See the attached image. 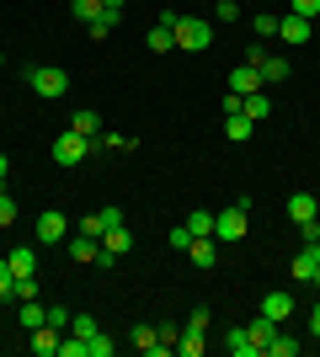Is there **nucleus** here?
Returning <instances> with one entry per match:
<instances>
[{"instance_id": "30", "label": "nucleus", "mask_w": 320, "mask_h": 357, "mask_svg": "<svg viewBox=\"0 0 320 357\" xmlns=\"http://www.w3.org/2000/svg\"><path fill=\"white\" fill-rule=\"evenodd\" d=\"M187 229H192V240H198V235H213V213H187Z\"/></svg>"}, {"instance_id": "21", "label": "nucleus", "mask_w": 320, "mask_h": 357, "mask_svg": "<svg viewBox=\"0 0 320 357\" xmlns=\"http://www.w3.org/2000/svg\"><path fill=\"white\" fill-rule=\"evenodd\" d=\"M257 70H261V86H283L289 80V59H261Z\"/></svg>"}, {"instance_id": "2", "label": "nucleus", "mask_w": 320, "mask_h": 357, "mask_svg": "<svg viewBox=\"0 0 320 357\" xmlns=\"http://www.w3.org/2000/svg\"><path fill=\"white\" fill-rule=\"evenodd\" d=\"M86 155H96V139L75 134V128H64V134L54 139V165H80Z\"/></svg>"}, {"instance_id": "11", "label": "nucleus", "mask_w": 320, "mask_h": 357, "mask_svg": "<svg viewBox=\"0 0 320 357\" xmlns=\"http://www.w3.org/2000/svg\"><path fill=\"white\" fill-rule=\"evenodd\" d=\"M187 256H192V267H203V272H208L213 261H219V240H213V235H198L192 245H187Z\"/></svg>"}, {"instance_id": "13", "label": "nucleus", "mask_w": 320, "mask_h": 357, "mask_svg": "<svg viewBox=\"0 0 320 357\" xmlns=\"http://www.w3.org/2000/svg\"><path fill=\"white\" fill-rule=\"evenodd\" d=\"M59 342H64L59 326H38V331H32V352H38V357H54V352H59Z\"/></svg>"}, {"instance_id": "37", "label": "nucleus", "mask_w": 320, "mask_h": 357, "mask_svg": "<svg viewBox=\"0 0 320 357\" xmlns=\"http://www.w3.org/2000/svg\"><path fill=\"white\" fill-rule=\"evenodd\" d=\"M213 6H219V22H241V6H235V0H213Z\"/></svg>"}, {"instance_id": "42", "label": "nucleus", "mask_w": 320, "mask_h": 357, "mask_svg": "<svg viewBox=\"0 0 320 357\" xmlns=\"http://www.w3.org/2000/svg\"><path fill=\"white\" fill-rule=\"evenodd\" d=\"M6 171H11V160H6V155H0V181H6Z\"/></svg>"}, {"instance_id": "26", "label": "nucleus", "mask_w": 320, "mask_h": 357, "mask_svg": "<svg viewBox=\"0 0 320 357\" xmlns=\"http://www.w3.org/2000/svg\"><path fill=\"white\" fill-rule=\"evenodd\" d=\"M267 352H273V357H299V342H294L289 331H277L273 342H267Z\"/></svg>"}, {"instance_id": "12", "label": "nucleus", "mask_w": 320, "mask_h": 357, "mask_svg": "<svg viewBox=\"0 0 320 357\" xmlns=\"http://www.w3.org/2000/svg\"><path fill=\"white\" fill-rule=\"evenodd\" d=\"M128 342H134L144 357H160V352H166V347H160V331H155V326H134V331H128Z\"/></svg>"}, {"instance_id": "28", "label": "nucleus", "mask_w": 320, "mask_h": 357, "mask_svg": "<svg viewBox=\"0 0 320 357\" xmlns=\"http://www.w3.org/2000/svg\"><path fill=\"white\" fill-rule=\"evenodd\" d=\"M80 235H91V240H102V235H107V219H102V208L80 219Z\"/></svg>"}, {"instance_id": "44", "label": "nucleus", "mask_w": 320, "mask_h": 357, "mask_svg": "<svg viewBox=\"0 0 320 357\" xmlns=\"http://www.w3.org/2000/svg\"><path fill=\"white\" fill-rule=\"evenodd\" d=\"M310 283H315V288H320V267H315V278H310Z\"/></svg>"}, {"instance_id": "17", "label": "nucleus", "mask_w": 320, "mask_h": 357, "mask_svg": "<svg viewBox=\"0 0 320 357\" xmlns=\"http://www.w3.org/2000/svg\"><path fill=\"white\" fill-rule=\"evenodd\" d=\"M277 331H283V326H277V320H267V314H257V320H251V326H245V336H251V342H257L261 352H267V342H273Z\"/></svg>"}, {"instance_id": "35", "label": "nucleus", "mask_w": 320, "mask_h": 357, "mask_svg": "<svg viewBox=\"0 0 320 357\" xmlns=\"http://www.w3.org/2000/svg\"><path fill=\"white\" fill-rule=\"evenodd\" d=\"M11 219H16V197L6 192V187H0V229H6V224H11Z\"/></svg>"}, {"instance_id": "5", "label": "nucleus", "mask_w": 320, "mask_h": 357, "mask_svg": "<svg viewBox=\"0 0 320 357\" xmlns=\"http://www.w3.org/2000/svg\"><path fill=\"white\" fill-rule=\"evenodd\" d=\"M128 251H134V235L118 224V229H107V235H102V256H96V267H118V256H128Z\"/></svg>"}, {"instance_id": "6", "label": "nucleus", "mask_w": 320, "mask_h": 357, "mask_svg": "<svg viewBox=\"0 0 320 357\" xmlns=\"http://www.w3.org/2000/svg\"><path fill=\"white\" fill-rule=\"evenodd\" d=\"M144 43H150V54H171V48H176V11H160V22L150 27Z\"/></svg>"}, {"instance_id": "36", "label": "nucleus", "mask_w": 320, "mask_h": 357, "mask_svg": "<svg viewBox=\"0 0 320 357\" xmlns=\"http://www.w3.org/2000/svg\"><path fill=\"white\" fill-rule=\"evenodd\" d=\"M11 288H16V278H11V261L0 256V298H11Z\"/></svg>"}, {"instance_id": "31", "label": "nucleus", "mask_w": 320, "mask_h": 357, "mask_svg": "<svg viewBox=\"0 0 320 357\" xmlns=\"http://www.w3.org/2000/svg\"><path fill=\"white\" fill-rule=\"evenodd\" d=\"M102 11H107L102 0H75V22H96Z\"/></svg>"}, {"instance_id": "32", "label": "nucleus", "mask_w": 320, "mask_h": 357, "mask_svg": "<svg viewBox=\"0 0 320 357\" xmlns=\"http://www.w3.org/2000/svg\"><path fill=\"white\" fill-rule=\"evenodd\" d=\"M251 32H257V38H277V16H267V11H261L257 22H251Z\"/></svg>"}, {"instance_id": "3", "label": "nucleus", "mask_w": 320, "mask_h": 357, "mask_svg": "<svg viewBox=\"0 0 320 357\" xmlns=\"http://www.w3.org/2000/svg\"><path fill=\"white\" fill-rule=\"evenodd\" d=\"M176 48H192V54L213 48V27L203 16H176Z\"/></svg>"}, {"instance_id": "8", "label": "nucleus", "mask_w": 320, "mask_h": 357, "mask_svg": "<svg viewBox=\"0 0 320 357\" xmlns=\"http://www.w3.org/2000/svg\"><path fill=\"white\" fill-rule=\"evenodd\" d=\"M229 91H235V96L261 91V70H257V64H235V70H229Z\"/></svg>"}, {"instance_id": "41", "label": "nucleus", "mask_w": 320, "mask_h": 357, "mask_svg": "<svg viewBox=\"0 0 320 357\" xmlns=\"http://www.w3.org/2000/svg\"><path fill=\"white\" fill-rule=\"evenodd\" d=\"M310 331H315V336H320V304H315V314H310Z\"/></svg>"}, {"instance_id": "27", "label": "nucleus", "mask_w": 320, "mask_h": 357, "mask_svg": "<svg viewBox=\"0 0 320 357\" xmlns=\"http://www.w3.org/2000/svg\"><path fill=\"white\" fill-rule=\"evenodd\" d=\"M59 357H91V342H86V336H64V342H59Z\"/></svg>"}, {"instance_id": "40", "label": "nucleus", "mask_w": 320, "mask_h": 357, "mask_svg": "<svg viewBox=\"0 0 320 357\" xmlns=\"http://www.w3.org/2000/svg\"><path fill=\"white\" fill-rule=\"evenodd\" d=\"M235 112H245V96H235V91H229V96H224V118H235Z\"/></svg>"}, {"instance_id": "29", "label": "nucleus", "mask_w": 320, "mask_h": 357, "mask_svg": "<svg viewBox=\"0 0 320 357\" xmlns=\"http://www.w3.org/2000/svg\"><path fill=\"white\" fill-rule=\"evenodd\" d=\"M70 336H86V342H91V336H96V320H91V314H70Z\"/></svg>"}, {"instance_id": "34", "label": "nucleus", "mask_w": 320, "mask_h": 357, "mask_svg": "<svg viewBox=\"0 0 320 357\" xmlns=\"http://www.w3.org/2000/svg\"><path fill=\"white\" fill-rule=\"evenodd\" d=\"M118 352V342H112V336H102V331H96L91 336V357H112Z\"/></svg>"}, {"instance_id": "7", "label": "nucleus", "mask_w": 320, "mask_h": 357, "mask_svg": "<svg viewBox=\"0 0 320 357\" xmlns=\"http://www.w3.org/2000/svg\"><path fill=\"white\" fill-rule=\"evenodd\" d=\"M70 240V219L64 213H38V245H59Z\"/></svg>"}, {"instance_id": "33", "label": "nucleus", "mask_w": 320, "mask_h": 357, "mask_svg": "<svg viewBox=\"0 0 320 357\" xmlns=\"http://www.w3.org/2000/svg\"><path fill=\"white\" fill-rule=\"evenodd\" d=\"M11 298H16V304H22V298H38V278H16Z\"/></svg>"}, {"instance_id": "45", "label": "nucleus", "mask_w": 320, "mask_h": 357, "mask_svg": "<svg viewBox=\"0 0 320 357\" xmlns=\"http://www.w3.org/2000/svg\"><path fill=\"white\" fill-rule=\"evenodd\" d=\"M0 64H6V54H0Z\"/></svg>"}, {"instance_id": "39", "label": "nucleus", "mask_w": 320, "mask_h": 357, "mask_svg": "<svg viewBox=\"0 0 320 357\" xmlns=\"http://www.w3.org/2000/svg\"><path fill=\"white\" fill-rule=\"evenodd\" d=\"M294 16H310V22H315V16H320V0H294Z\"/></svg>"}, {"instance_id": "16", "label": "nucleus", "mask_w": 320, "mask_h": 357, "mask_svg": "<svg viewBox=\"0 0 320 357\" xmlns=\"http://www.w3.org/2000/svg\"><path fill=\"white\" fill-rule=\"evenodd\" d=\"M261 314L283 326V320H289V314H294V298H289V294H267V298H261Z\"/></svg>"}, {"instance_id": "24", "label": "nucleus", "mask_w": 320, "mask_h": 357, "mask_svg": "<svg viewBox=\"0 0 320 357\" xmlns=\"http://www.w3.org/2000/svg\"><path fill=\"white\" fill-rule=\"evenodd\" d=\"M22 326H27V331L48 326V310H43V304H38V298H22Z\"/></svg>"}, {"instance_id": "15", "label": "nucleus", "mask_w": 320, "mask_h": 357, "mask_svg": "<svg viewBox=\"0 0 320 357\" xmlns=\"http://www.w3.org/2000/svg\"><path fill=\"white\" fill-rule=\"evenodd\" d=\"M224 347H229V357H261V347L251 342V336H245V326H235V331H229V336H224Z\"/></svg>"}, {"instance_id": "14", "label": "nucleus", "mask_w": 320, "mask_h": 357, "mask_svg": "<svg viewBox=\"0 0 320 357\" xmlns=\"http://www.w3.org/2000/svg\"><path fill=\"white\" fill-rule=\"evenodd\" d=\"M6 261H11V278H32V272H38V256H32V245H16V251H6Z\"/></svg>"}, {"instance_id": "18", "label": "nucleus", "mask_w": 320, "mask_h": 357, "mask_svg": "<svg viewBox=\"0 0 320 357\" xmlns=\"http://www.w3.org/2000/svg\"><path fill=\"white\" fill-rule=\"evenodd\" d=\"M176 352H182V357H203V326H182V336H176Z\"/></svg>"}, {"instance_id": "10", "label": "nucleus", "mask_w": 320, "mask_h": 357, "mask_svg": "<svg viewBox=\"0 0 320 357\" xmlns=\"http://www.w3.org/2000/svg\"><path fill=\"white\" fill-rule=\"evenodd\" d=\"M289 219H294V224L320 219V197H315V192H294V197H289Z\"/></svg>"}, {"instance_id": "1", "label": "nucleus", "mask_w": 320, "mask_h": 357, "mask_svg": "<svg viewBox=\"0 0 320 357\" xmlns=\"http://www.w3.org/2000/svg\"><path fill=\"white\" fill-rule=\"evenodd\" d=\"M245 219H251V203H235V208L213 213V240H219V245H241L245 240Z\"/></svg>"}, {"instance_id": "19", "label": "nucleus", "mask_w": 320, "mask_h": 357, "mask_svg": "<svg viewBox=\"0 0 320 357\" xmlns=\"http://www.w3.org/2000/svg\"><path fill=\"white\" fill-rule=\"evenodd\" d=\"M118 16H123L118 6H107L96 22H86V32H91V38H112V32H118Z\"/></svg>"}, {"instance_id": "20", "label": "nucleus", "mask_w": 320, "mask_h": 357, "mask_svg": "<svg viewBox=\"0 0 320 357\" xmlns=\"http://www.w3.org/2000/svg\"><path fill=\"white\" fill-rule=\"evenodd\" d=\"M70 256H75V261H96V256H102V240H91V235H80V229H75V240H70Z\"/></svg>"}, {"instance_id": "23", "label": "nucleus", "mask_w": 320, "mask_h": 357, "mask_svg": "<svg viewBox=\"0 0 320 357\" xmlns=\"http://www.w3.org/2000/svg\"><path fill=\"white\" fill-rule=\"evenodd\" d=\"M245 118H251V123L273 118V102H267V91H251V96H245Z\"/></svg>"}, {"instance_id": "25", "label": "nucleus", "mask_w": 320, "mask_h": 357, "mask_svg": "<svg viewBox=\"0 0 320 357\" xmlns=\"http://www.w3.org/2000/svg\"><path fill=\"white\" fill-rule=\"evenodd\" d=\"M70 128H75V134H86V139H96V134H102V118L86 107V112H75V123H70Z\"/></svg>"}, {"instance_id": "9", "label": "nucleus", "mask_w": 320, "mask_h": 357, "mask_svg": "<svg viewBox=\"0 0 320 357\" xmlns=\"http://www.w3.org/2000/svg\"><path fill=\"white\" fill-rule=\"evenodd\" d=\"M277 38L283 43H310V16H277Z\"/></svg>"}, {"instance_id": "43", "label": "nucleus", "mask_w": 320, "mask_h": 357, "mask_svg": "<svg viewBox=\"0 0 320 357\" xmlns=\"http://www.w3.org/2000/svg\"><path fill=\"white\" fill-rule=\"evenodd\" d=\"M102 6H118V11H123V0H102Z\"/></svg>"}, {"instance_id": "4", "label": "nucleus", "mask_w": 320, "mask_h": 357, "mask_svg": "<svg viewBox=\"0 0 320 357\" xmlns=\"http://www.w3.org/2000/svg\"><path fill=\"white\" fill-rule=\"evenodd\" d=\"M27 86L38 91V96H48V102H54V96H64V91H70V75H64L59 64H43V70H27Z\"/></svg>"}, {"instance_id": "38", "label": "nucleus", "mask_w": 320, "mask_h": 357, "mask_svg": "<svg viewBox=\"0 0 320 357\" xmlns=\"http://www.w3.org/2000/svg\"><path fill=\"white\" fill-rule=\"evenodd\" d=\"M171 245H176V251H187V245H192V229H187V224H176V229H171Z\"/></svg>"}, {"instance_id": "22", "label": "nucleus", "mask_w": 320, "mask_h": 357, "mask_svg": "<svg viewBox=\"0 0 320 357\" xmlns=\"http://www.w3.org/2000/svg\"><path fill=\"white\" fill-rule=\"evenodd\" d=\"M224 134H229V139H235V144H245V139L257 134V123L245 118V112H235V118H224Z\"/></svg>"}]
</instances>
